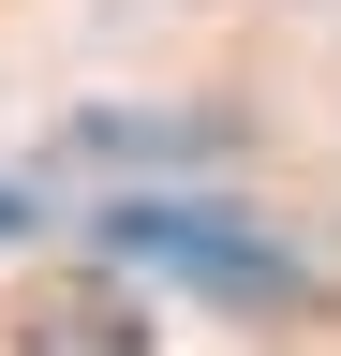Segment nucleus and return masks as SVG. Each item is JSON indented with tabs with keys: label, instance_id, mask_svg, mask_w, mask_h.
Returning <instances> with one entry per match:
<instances>
[{
	"label": "nucleus",
	"instance_id": "f257e3e1",
	"mask_svg": "<svg viewBox=\"0 0 341 356\" xmlns=\"http://www.w3.org/2000/svg\"><path fill=\"white\" fill-rule=\"evenodd\" d=\"M104 252L193 267V282H223V297H282V282H297L282 252H252V238H223V222H193V208H104Z\"/></svg>",
	"mask_w": 341,
	"mask_h": 356
}]
</instances>
